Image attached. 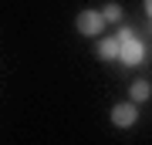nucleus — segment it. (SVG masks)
<instances>
[{"instance_id": "1", "label": "nucleus", "mask_w": 152, "mask_h": 145, "mask_svg": "<svg viewBox=\"0 0 152 145\" xmlns=\"http://www.w3.org/2000/svg\"><path fill=\"white\" fill-rule=\"evenodd\" d=\"M105 24H108V20L102 17V10H81V14H78V20H75L78 34H85V37H98Z\"/></svg>"}, {"instance_id": "2", "label": "nucleus", "mask_w": 152, "mask_h": 145, "mask_svg": "<svg viewBox=\"0 0 152 145\" xmlns=\"http://www.w3.org/2000/svg\"><path fill=\"white\" fill-rule=\"evenodd\" d=\"M118 61H122V64H129V68L142 64V61H145V44H142L139 37L125 41V44H122V54H118Z\"/></svg>"}, {"instance_id": "3", "label": "nucleus", "mask_w": 152, "mask_h": 145, "mask_svg": "<svg viewBox=\"0 0 152 145\" xmlns=\"http://www.w3.org/2000/svg\"><path fill=\"white\" fill-rule=\"evenodd\" d=\"M135 122H139L135 101H132V105H115V108H112V125H115V128H132Z\"/></svg>"}, {"instance_id": "4", "label": "nucleus", "mask_w": 152, "mask_h": 145, "mask_svg": "<svg viewBox=\"0 0 152 145\" xmlns=\"http://www.w3.org/2000/svg\"><path fill=\"white\" fill-rule=\"evenodd\" d=\"M122 54V41L118 37H102L98 41V58L102 61H112V58H118Z\"/></svg>"}, {"instance_id": "5", "label": "nucleus", "mask_w": 152, "mask_h": 145, "mask_svg": "<svg viewBox=\"0 0 152 145\" xmlns=\"http://www.w3.org/2000/svg\"><path fill=\"white\" fill-rule=\"evenodd\" d=\"M129 95H132L135 105H142V101L152 98V85H149V81H132V85H129Z\"/></svg>"}, {"instance_id": "6", "label": "nucleus", "mask_w": 152, "mask_h": 145, "mask_svg": "<svg viewBox=\"0 0 152 145\" xmlns=\"http://www.w3.org/2000/svg\"><path fill=\"white\" fill-rule=\"evenodd\" d=\"M102 17H105L108 24H118V20H122V7H118V4H105V7H102Z\"/></svg>"}, {"instance_id": "7", "label": "nucleus", "mask_w": 152, "mask_h": 145, "mask_svg": "<svg viewBox=\"0 0 152 145\" xmlns=\"http://www.w3.org/2000/svg\"><path fill=\"white\" fill-rule=\"evenodd\" d=\"M132 37H135V34H132L129 27H122V31H118V41H122V44H125V41H132Z\"/></svg>"}, {"instance_id": "8", "label": "nucleus", "mask_w": 152, "mask_h": 145, "mask_svg": "<svg viewBox=\"0 0 152 145\" xmlns=\"http://www.w3.org/2000/svg\"><path fill=\"white\" fill-rule=\"evenodd\" d=\"M145 14H149V17H152V0H145Z\"/></svg>"}]
</instances>
